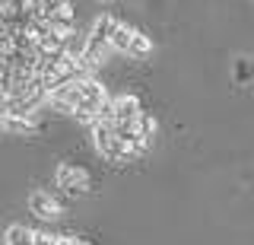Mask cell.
I'll list each match as a JSON object with an SVG mask.
<instances>
[{"label":"cell","instance_id":"3957f363","mask_svg":"<svg viewBox=\"0 0 254 245\" xmlns=\"http://www.w3.org/2000/svg\"><path fill=\"white\" fill-rule=\"evenodd\" d=\"M54 181H58V188L64 194H70V197H79V194H86L92 188L89 172H86L83 165H73V163H61L58 172H54Z\"/></svg>","mask_w":254,"mask_h":245},{"label":"cell","instance_id":"8992f818","mask_svg":"<svg viewBox=\"0 0 254 245\" xmlns=\"http://www.w3.org/2000/svg\"><path fill=\"white\" fill-rule=\"evenodd\" d=\"M115 26H118V19L111 16V13H102V16L92 22V29H89V38H92V42H102V45H111Z\"/></svg>","mask_w":254,"mask_h":245},{"label":"cell","instance_id":"5b68a950","mask_svg":"<svg viewBox=\"0 0 254 245\" xmlns=\"http://www.w3.org/2000/svg\"><path fill=\"white\" fill-rule=\"evenodd\" d=\"M0 121H3V131L6 134H35L38 131V118L35 115H10V112H3L0 115Z\"/></svg>","mask_w":254,"mask_h":245},{"label":"cell","instance_id":"52a82bcc","mask_svg":"<svg viewBox=\"0 0 254 245\" xmlns=\"http://www.w3.org/2000/svg\"><path fill=\"white\" fill-rule=\"evenodd\" d=\"M35 239H38V233L29 229L26 223H10L3 236V245H35Z\"/></svg>","mask_w":254,"mask_h":245},{"label":"cell","instance_id":"6da1fadb","mask_svg":"<svg viewBox=\"0 0 254 245\" xmlns=\"http://www.w3.org/2000/svg\"><path fill=\"white\" fill-rule=\"evenodd\" d=\"M92 144L99 150V156L105 163H115V165H127L133 160H140V153L133 150L127 140L118 134V128L108 121V118H99V121L92 124Z\"/></svg>","mask_w":254,"mask_h":245},{"label":"cell","instance_id":"ba28073f","mask_svg":"<svg viewBox=\"0 0 254 245\" xmlns=\"http://www.w3.org/2000/svg\"><path fill=\"white\" fill-rule=\"evenodd\" d=\"M140 29H133V26H127V22L118 19V26H115V35H111V48H115L118 54H127L130 51V45H133V35H137Z\"/></svg>","mask_w":254,"mask_h":245},{"label":"cell","instance_id":"30bf717a","mask_svg":"<svg viewBox=\"0 0 254 245\" xmlns=\"http://www.w3.org/2000/svg\"><path fill=\"white\" fill-rule=\"evenodd\" d=\"M105 3H111V0H105Z\"/></svg>","mask_w":254,"mask_h":245},{"label":"cell","instance_id":"7a4b0ae2","mask_svg":"<svg viewBox=\"0 0 254 245\" xmlns=\"http://www.w3.org/2000/svg\"><path fill=\"white\" fill-rule=\"evenodd\" d=\"M143 112H146V108H143L137 92H118V96H111V102H108L105 112H102V118H108V121L118 128V134H127V131L137 128Z\"/></svg>","mask_w":254,"mask_h":245},{"label":"cell","instance_id":"9c48e42d","mask_svg":"<svg viewBox=\"0 0 254 245\" xmlns=\"http://www.w3.org/2000/svg\"><path fill=\"white\" fill-rule=\"evenodd\" d=\"M149 54H153V38H149L146 32H137L133 35L130 51H127V58H149Z\"/></svg>","mask_w":254,"mask_h":245},{"label":"cell","instance_id":"277c9868","mask_svg":"<svg viewBox=\"0 0 254 245\" xmlns=\"http://www.w3.org/2000/svg\"><path fill=\"white\" fill-rule=\"evenodd\" d=\"M29 213H35L38 220H58L61 217V201L45 188H35L29 194Z\"/></svg>","mask_w":254,"mask_h":245}]
</instances>
